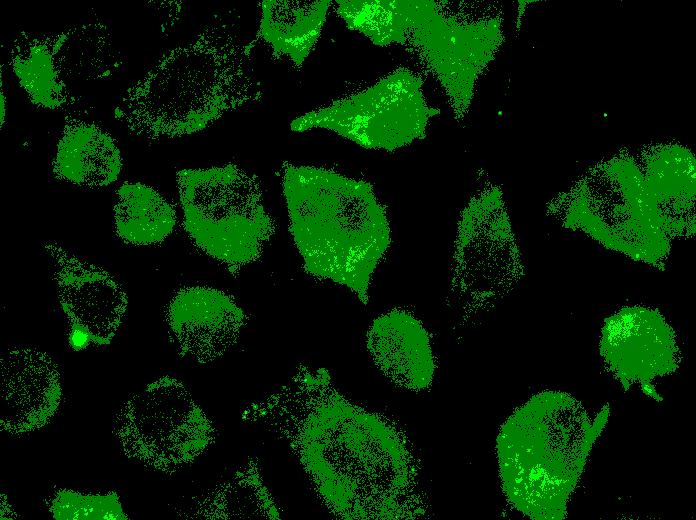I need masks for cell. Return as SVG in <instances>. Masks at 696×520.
<instances>
[{
    "label": "cell",
    "instance_id": "22",
    "mask_svg": "<svg viewBox=\"0 0 696 520\" xmlns=\"http://www.w3.org/2000/svg\"><path fill=\"white\" fill-rule=\"evenodd\" d=\"M46 504L52 518L59 520L129 519L115 491L90 494L63 488L57 490Z\"/></svg>",
    "mask_w": 696,
    "mask_h": 520
},
{
    "label": "cell",
    "instance_id": "3",
    "mask_svg": "<svg viewBox=\"0 0 696 520\" xmlns=\"http://www.w3.org/2000/svg\"><path fill=\"white\" fill-rule=\"evenodd\" d=\"M282 188L305 273L347 287L367 305L372 275L391 243L386 208L372 184L284 163Z\"/></svg>",
    "mask_w": 696,
    "mask_h": 520
},
{
    "label": "cell",
    "instance_id": "8",
    "mask_svg": "<svg viewBox=\"0 0 696 520\" xmlns=\"http://www.w3.org/2000/svg\"><path fill=\"white\" fill-rule=\"evenodd\" d=\"M112 433L127 458L165 474L193 463L217 436L212 420L186 386L168 375L121 404L114 414Z\"/></svg>",
    "mask_w": 696,
    "mask_h": 520
},
{
    "label": "cell",
    "instance_id": "7",
    "mask_svg": "<svg viewBox=\"0 0 696 520\" xmlns=\"http://www.w3.org/2000/svg\"><path fill=\"white\" fill-rule=\"evenodd\" d=\"M560 199L555 213L565 226L635 261L660 266L667 260L670 238L650 206L641 170L631 160L598 165Z\"/></svg>",
    "mask_w": 696,
    "mask_h": 520
},
{
    "label": "cell",
    "instance_id": "4",
    "mask_svg": "<svg viewBox=\"0 0 696 520\" xmlns=\"http://www.w3.org/2000/svg\"><path fill=\"white\" fill-rule=\"evenodd\" d=\"M608 417V405L591 417L581 402L562 391L540 392L517 408L496 441L507 501L532 519L565 518Z\"/></svg>",
    "mask_w": 696,
    "mask_h": 520
},
{
    "label": "cell",
    "instance_id": "1",
    "mask_svg": "<svg viewBox=\"0 0 696 520\" xmlns=\"http://www.w3.org/2000/svg\"><path fill=\"white\" fill-rule=\"evenodd\" d=\"M241 418L287 445L334 516L418 515L417 472L403 438L382 416L341 395L326 369L300 364L285 384L245 406Z\"/></svg>",
    "mask_w": 696,
    "mask_h": 520
},
{
    "label": "cell",
    "instance_id": "23",
    "mask_svg": "<svg viewBox=\"0 0 696 520\" xmlns=\"http://www.w3.org/2000/svg\"><path fill=\"white\" fill-rule=\"evenodd\" d=\"M0 118H1V129H3V126L5 124V118H6V97H5V92L3 90L2 77H1V93H0Z\"/></svg>",
    "mask_w": 696,
    "mask_h": 520
},
{
    "label": "cell",
    "instance_id": "19",
    "mask_svg": "<svg viewBox=\"0 0 696 520\" xmlns=\"http://www.w3.org/2000/svg\"><path fill=\"white\" fill-rule=\"evenodd\" d=\"M329 0H264L256 38L268 45L272 57H287L300 69L317 44L328 10Z\"/></svg>",
    "mask_w": 696,
    "mask_h": 520
},
{
    "label": "cell",
    "instance_id": "10",
    "mask_svg": "<svg viewBox=\"0 0 696 520\" xmlns=\"http://www.w3.org/2000/svg\"><path fill=\"white\" fill-rule=\"evenodd\" d=\"M520 252L501 190L475 195L460 214L452 262V285L463 295L486 298L522 274Z\"/></svg>",
    "mask_w": 696,
    "mask_h": 520
},
{
    "label": "cell",
    "instance_id": "9",
    "mask_svg": "<svg viewBox=\"0 0 696 520\" xmlns=\"http://www.w3.org/2000/svg\"><path fill=\"white\" fill-rule=\"evenodd\" d=\"M437 113L426 101L422 78L400 67L361 91L301 115L290 128L327 129L367 149L394 151L423 139Z\"/></svg>",
    "mask_w": 696,
    "mask_h": 520
},
{
    "label": "cell",
    "instance_id": "15",
    "mask_svg": "<svg viewBox=\"0 0 696 520\" xmlns=\"http://www.w3.org/2000/svg\"><path fill=\"white\" fill-rule=\"evenodd\" d=\"M366 347L376 367L396 385L417 392L431 386L435 360L430 337L410 312L394 309L374 319Z\"/></svg>",
    "mask_w": 696,
    "mask_h": 520
},
{
    "label": "cell",
    "instance_id": "5",
    "mask_svg": "<svg viewBox=\"0 0 696 520\" xmlns=\"http://www.w3.org/2000/svg\"><path fill=\"white\" fill-rule=\"evenodd\" d=\"M333 6L349 29L375 45L416 53L457 120L466 116L476 82L503 39L498 17L466 18L432 0H338Z\"/></svg>",
    "mask_w": 696,
    "mask_h": 520
},
{
    "label": "cell",
    "instance_id": "18",
    "mask_svg": "<svg viewBox=\"0 0 696 520\" xmlns=\"http://www.w3.org/2000/svg\"><path fill=\"white\" fill-rule=\"evenodd\" d=\"M122 170L121 152L112 135L94 122L67 115L52 162L60 181L91 189L114 183Z\"/></svg>",
    "mask_w": 696,
    "mask_h": 520
},
{
    "label": "cell",
    "instance_id": "11",
    "mask_svg": "<svg viewBox=\"0 0 696 520\" xmlns=\"http://www.w3.org/2000/svg\"><path fill=\"white\" fill-rule=\"evenodd\" d=\"M43 247L52 259L59 303L69 323L70 347L108 345L126 314V292L106 270L59 243L47 241Z\"/></svg>",
    "mask_w": 696,
    "mask_h": 520
},
{
    "label": "cell",
    "instance_id": "20",
    "mask_svg": "<svg viewBox=\"0 0 696 520\" xmlns=\"http://www.w3.org/2000/svg\"><path fill=\"white\" fill-rule=\"evenodd\" d=\"M260 461L251 457L227 480L196 497L188 512L190 519H281L282 510L264 482Z\"/></svg>",
    "mask_w": 696,
    "mask_h": 520
},
{
    "label": "cell",
    "instance_id": "14",
    "mask_svg": "<svg viewBox=\"0 0 696 520\" xmlns=\"http://www.w3.org/2000/svg\"><path fill=\"white\" fill-rule=\"evenodd\" d=\"M0 430L21 436L46 426L62 399L61 375L46 352L12 346L0 358Z\"/></svg>",
    "mask_w": 696,
    "mask_h": 520
},
{
    "label": "cell",
    "instance_id": "2",
    "mask_svg": "<svg viewBox=\"0 0 696 520\" xmlns=\"http://www.w3.org/2000/svg\"><path fill=\"white\" fill-rule=\"evenodd\" d=\"M253 46L228 22L205 26L163 54L125 91L114 108L115 119L135 136L174 139L260 101L263 90L250 65Z\"/></svg>",
    "mask_w": 696,
    "mask_h": 520
},
{
    "label": "cell",
    "instance_id": "6",
    "mask_svg": "<svg viewBox=\"0 0 696 520\" xmlns=\"http://www.w3.org/2000/svg\"><path fill=\"white\" fill-rule=\"evenodd\" d=\"M183 226L192 243L233 275L256 262L275 234L259 178L234 163L176 174Z\"/></svg>",
    "mask_w": 696,
    "mask_h": 520
},
{
    "label": "cell",
    "instance_id": "21",
    "mask_svg": "<svg viewBox=\"0 0 696 520\" xmlns=\"http://www.w3.org/2000/svg\"><path fill=\"white\" fill-rule=\"evenodd\" d=\"M116 196L114 231L124 243L160 244L174 231L177 216L173 206L151 186L126 181L118 188Z\"/></svg>",
    "mask_w": 696,
    "mask_h": 520
},
{
    "label": "cell",
    "instance_id": "13",
    "mask_svg": "<svg viewBox=\"0 0 696 520\" xmlns=\"http://www.w3.org/2000/svg\"><path fill=\"white\" fill-rule=\"evenodd\" d=\"M164 319L179 355L207 364L238 342L248 315L232 295L196 285L181 287L174 293L165 307Z\"/></svg>",
    "mask_w": 696,
    "mask_h": 520
},
{
    "label": "cell",
    "instance_id": "17",
    "mask_svg": "<svg viewBox=\"0 0 696 520\" xmlns=\"http://www.w3.org/2000/svg\"><path fill=\"white\" fill-rule=\"evenodd\" d=\"M694 164L685 149L665 147L647 156L640 169L650 206L670 239L695 232Z\"/></svg>",
    "mask_w": 696,
    "mask_h": 520
},
{
    "label": "cell",
    "instance_id": "16",
    "mask_svg": "<svg viewBox=\"0 0 696 520\" xmlns=\"http://www.w3.org/2000/svg\"><path fill=\"white\" fill-rule=\"evenodd\" d=\"M71 31L72 27L48 34L21 31L11 42V71L38 108L70 112L78 102L66 85L63 71V51Z\"/></svg>",
    "mask_w": 696,
    "mask_h": 520
},
{
    "label": "cell",
    "instance_id": "12",
    "mask_svg": "<svg viewBox=\"0 0 696 520\" xmlns=\"http://www.w3.org/2000/svg\"><path fill=\"white\" fill-rule=\"evenodd\" d=\"M599 349L605 365L623 385H647L674 372L679 364L673 328L648 307H624L607 318Z\"/></svg>",
    "mask_w": 696,
    "mask_h": 520
}]
</instances>
